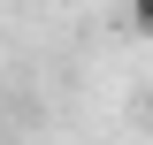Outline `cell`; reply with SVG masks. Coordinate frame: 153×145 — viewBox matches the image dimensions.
Returning a JSON list of instances; mask_svg holds the SVG:
<instances>
[{
    "mask_svg": "<svg viewBox=\"0 0 153 145\" xmlns=\"http://www.w3.org/2000/svg\"><path fill=\"white\" fill-rule=\"evenodd\" d=\"M130 23H138V31L153 38V0H130Z\"/></svg>",
    "mask_w": 153,
    "mask_h": 145,
    "instance_id": "6da1fadb",
    "label": "cell"
},
{
    "mask_svg": "<svg viewBox=\"0 0 153 145\" xmlns=\"http://www.w3.org/2000/svg\"><path fill=\"white\" fill-rule=\"evenodd\" d=\"M146 115H153V99H146Z\"/></svg>",
    "mask_w": 153,
    "mask_h": 145,
    "instance_id": "7a4b0ae2",
    "label": "cell"
}]
</instances>
